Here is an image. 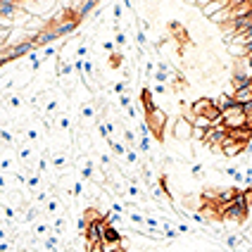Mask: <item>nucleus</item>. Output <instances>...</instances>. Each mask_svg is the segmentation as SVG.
I'll return each mask as SVG.
<instances>
[{
  "mask_svg": "<svg viewBox=\"0 0 252 252\" xmlns=\"http://www.w3.org/2000/svg\"><path fill=\"white\" fill-rule=\"evenodd\" d=\"M67 164H69L67 155H53V167H55V169H64Z\"/></svg>",
  "mask_w": 252,
  "mask_h": 252,
  "instance_id": "a211bd4d",
  "label": "nucleus"
},
{
  "mask_svg": "<svg viewBox=\"0 0 252 252\" xmlns=\"http://www.w3.org/2000/svg\"><path fill=\"white\" fill-rule=\"evenodd\" d=\"M250 10H252V0L250 2H240L236 7H231V22H233V19H240V17H248Z\"/></svg>",
  "mask_w": 252,
  "mask_h": 252,
  "instance_id": "f8f14e48",
  "label": "nucleus"
},
{
  "mask_svg": "<svg viewBox=\"0 0 252 252\" xmlns=\"http://www.w3.org/2000/svg\"><path fill=\"white\" fill-rule=\"evenodd\" d=\"M224 7H228V0H210V2L202 7V17L210 19L212 14H217L219 10H224Z\"/></svg>",
  "mask_w": 252,
  "mask_h": 252,
  "instance_id": "0eeeda50",
  "label": "nucleus"
},
{
  "mask_svg": "<svg viewBox=\"0 0 252 252\" xmlns=\"http://www.w3.org/2000/svg\"><path fill=\"white\" fill-rule=\"evenodd\" d=\"M210 22H212V24H219V27L228 24V22H231V5H228V7H224V10H219L217 14H212Z\"/></svg>",
  "mask_w": 252,
  "mask_h": 252,
  "instance_id": "9b49d317",
  "label": "nucleus"
},
{
  "mask_svg": "<svg viewBox=\"0 0 252 252\" xmlns=\"http://www.w3.org/2000/svg\"><path fill=\"white\" fill-rule=\"evenodd\" d=\"M86 250H88V252H102V245H100V243H95V245H88Z\"/></svg>",
  "mask_w": 252,
  "mask_h": 252,
  "instance_id": "393cba45",
  "label": "nucleus"
},
{
  "mask_svg": "<svg viewBox=\"0 0 252 252\" xmlns=\"http://www.w3.org/2000/svg\"><path fill=\"white\" fill-rule=\"evenodd\" d=\"M100 245H102V252H114L122 248V240H102Z\"/></svg>",
  "mask_w": 252,
  "mask_h": 252,
  "instance_id": "2eb2a0df",
  "label": "nucleus"
},
{
  "mask_svg": "<svg viewBox=\"0 0 252 252\" xmlns=\"http://www.w3.org/2000/svg\"><path fill=\"white\" fill-rule=\"evenodd\" d=\"M207 2H210V0H195V7H200V10H202V7H205Z\"/></svg>",
  "mask_w": 252,
  "mask_h": 252,
  "instance_id": "c85d7f7f",
  "label": "nucleus"
},
{
  "mask_svg": "<svg viewBox=\"0 0 252 252\" xmlns=\"http://www.w3.org/2000/svg\"><path fill=\"white\" fill-rule=\"evenodd\" d=\"M45 210L50 212V214H60V200H57V197H53V200H48Z\"/></svg>",
  "mask_w": 252,
  "mask_h": 252,
  "instance_id": "6ab92c4d",
  "label": "nucleus"
},
{
  "mask_svg": "<svg viewBox=\"0 0 252 252\" xmlns=\"http://www.w3.org/2000/svg\"><path fill=\"white\" fill-rule=\"evenodd\" d=\"M214 100V107L219 110V112H226L228 107H233L236 102H233V98L228 95V93H221V95H217V98H212Z\"/></svg>",
  "mask_w": 252,
  "mask_h": 252,
  "instance_id": "1a4fd4ad",
  "label": "nucleus"
},
{
  "mask_svg": "<svg viewBox=\"0 0 252 252\" xmlns=\"http://www.w3.org/2000/svg\"><path fill=\"white\" fill-rule=\"evenodd\" d=\"M2 188H5V176L0 174V190H2Z\"/></svg>",
  "mask_w": 252,
  "mask_h": 252,
  "instance_id": "7c9ffc66",
  "label": "nucleus"
},
{
  "mask_svg": "<svg viewBox=\"0 0 252 252\" xmlns=\"http://www.w3.org/2000/svg\"><path fill=\"white\" fill-rule=\"evenodd\" d=\"M29 41L33 43V48H41V45H50V43L57 41V38H55V31H53V29H41V31L33 33Z\"/></svg>",
  "mask_w": 252,
  "mask_h": 252,
  "instance_id": "423d86ee",
  "label": "nucleus"
},
{
  "mask_svg": "<svg viewBox=\"0 0 252 252\" xmlns=\"http://www.w3.org/2000/svg\"><path fill=\"white\" fill-rule=\"evenodd\" d=\"M43 248H45V250H50V252H60V238H57L55 233H53V236H45Z\"/></svg>",
  "mask_w": 252,
  "mask_h": 252,
  "instance_id": "ddd939ff",
  "label": "nucleus"
},
{
  "mask_svg": "<svg viewBox=\"0 0 252 252\" xmlns=\"http://www.w3.org/2000/svg\"><path fill=\"white\" fill-rule=\"evenodd\" d=\"M10 250V243H0V252H7Z\"/></svg>",
  "mask_w": 252,
  "mask_h": 252,
  "instance_id": "c756f323",
  "label": "nucleus"
},
{
  "mask_svg": "<svg viewBox=\"0 0 252 252\" xmlns=\"http://www.w3.org/2000/svg\"><path fill=\"white\" fill-rule=\"evenodd\" d=\"M183 2H186V5H195V0H183Z\"/></svg>",
  "mask_w": 252,
  "mask_h": 252,
  "instance_id": "2f4dec72",
  "label": "nucleus"
},
{
  "mask_svg": "<svg viewBox=\"0 0 252 252\" xmlns=\"http://www.w3.org/2000/svg\"><path fill=\"white\" fill-rule=\"evenodd\" d=\"M250 91H252V84H250Z\"/></svg>",
  "mask_w": 252,
  "mask_h": 252,
  "instance_id": "473e14b6",
  "label": "nucleus"
},
{
  "mask_svg": "<svg viewBox=\"0 0 252 252\" xmlns=\"http://www.w3.org/2000/svg\"><path fill=\"white\" fill-rule=\"evenodd\" d=\"M245 148H248L245 143H238V140H233V138H228V136H226L224 143H221V148H219V153L224 155V157H228V159H231V157L245 155Z\"/></svg>",
  "mask_w": 252,
  "mask_h": 252,
  "instance_id": "20e7f679",
  "label": "nucleus"
},
{
  "mask_svg": "<svg viewBox=\"0 0 252 252\" xmlns=\"http://www.w3.org/2000/svg\"><path fill=\"white\" fill-rule=\"evenodd\" d=\"M145 124L150 128V133H153L157 140H164L167 138V128H169V114L162 110V107H155L153 112L145 114Z\"/></svg>",
  "mask_w": 252,
  "mask_h": 252,
  "instance_id": "f257e3e1",
  "label": "nucleus"
},
{
  "mask_svg": "<svg viewBox=\"0 0 252 252\" xmlns=\"http://www.w3.org/2000/svg\"><path fill=\"white\" fill-rule=\"evenodd\" d=\"M79 29V19L76 17H69V19H62V22H57L53 31H55V38H62V36H69L71 31H76Z\"/></svg>",
  "mask_w": 252,
  "mask_h": 252,
  "instance_id": "39448f33",
  "label": "nucleus"
},
{
  "mask_svg": "<svg viewBox=\"0 0 252 252\" xmlns=\"http://www.w3.org/2000/svg\"><path fill=\"white\" fill-rule=\"evenodd\" d=\"M221 124L226 128H245L248 119H245V112H243V105H233L226 112H221Z\"/></svg>",
  "mask_w": 252,
  "mask_h": 252,
  "instance_id": "f03ea898",
  "label": "nucleus"
},
{
  "mask_svg": "<svg viewBox=\"0 0 252 252\" xmlns=\"http://www.w3.org/2000/svg\"><path fill=\"white\" fill-rule=\"evenodd\" d=\"M233 102L236 105H248V102H252V91H250V86H245V88H238L233 95Z\"/></svg>",
  "mask_w": 252,
  "mask_h": 252,
  "instance_id": "6e6552de",
  "label": "nucleus"
},
{
  "mask_svg": "<svg viewBox=\"0 0 252 252\" xmlns=\"http://www.w3.org/2000/svg\"><path fill=\"white\" fill-rule=\"evenodd\" d=\"M33 233H36V236H45V233H48V224H36L33 226Z\"/></svg>",
  "mask_w": 252,
  "mask_h": 252,
  "instance_id": "4be33fe9",
  "label": "nucleus"
},
{
  "mask_svg": "<svg viewBox=\"0 0 252 252\" xmlns=\"http://www.w3.org/2000/svg\"><path fill=\"white\" fill-rule=\"evenodd\" d=\"M190 133H193V124L186 122L183 117H179L176 122H171V138L176 140V143H188Z\"/></svg>",
  "mask_w": 252,
  "mask_h": 252,
  "instance_id": "7ed1b4c3",
  "label": "nucleus"
},
{
  "mask_svg": "<svg viewBox=\"0 0 252 252\" xmlns=\"http://www.w3.org/2000/svg\"><path fill=\"white\" fill-rule=\"evenodd\" d=\"M243 195H245V202H248V207H252V188H245V190H243Z\"/></svg>",
  "mask_w": 252,
  "mask_h": 252,
  "instance_id": "b1692460",
  "label": "nucleus"
},
{
  "mask_svg": "<svg viewBox=\"0 0 252 252\" xmlns=\"http://www.w3.org/2000/svg\"><path fill=\"white\" fill-rule=\"evenodd\" d=\"M102 48H105L107 53H112V50H114V43L112 41H105V43H102Z\"/></svg>",
  "mask_w": 252,
  "mask_h": 252,
  "instance_id": "cd10ccee",
  "label": "nucleus"
},
{
  "mask_svg": "<svg viewBox=\"0 0 252 252\" xmlns=\"http://www.w3.org/2000/svg\"><path fill=\"white\" fill-rule=\"evenodd\" d=\"M10 105H12V107H19V105H22V98L12 95V98H10Z\"/></svg>",
  "mask_w": 252,
  "mask_h": 252,
  "instance_id": "bb28decb",
  "label": "nucleus"
},
{
  "mask_svg": "<svg viewBox=\"0 0 252 252\" xmlns=\"http://www.w3.org/2000/svg\"><path fill=\"white\" fill-rule=\"evenodd\" d=\"M124 236L117 231V226H107L105 228V233H102V240H122Z\"/></svg>",
  "mask_w": 252,
  "mask_h": 252,
  "instance_id": "4468645a",
  "label": "nucleus"
},
{
  "mask_svg": "<svg viewBox=\"0 0 252 252\" xmlns=\"http://www.w3.org/2000/svg\"><path fill=\"white\" fill-rule=\"evenodd\" d=\"M128 221H133V224H143V221H145V217H143V214H138V212H128Z\"/></svg>",
  "mask_w": 252,
  "mask_h": 252,
  "instance_id": "412c9836",
  "label": "nucleus"
},
{
  "mask_svg": "<svg viewBox=\"0 0 252 252\" xmlns=\"http://www.w3.org/2000/svg\"><path fill=\"white\" fill-rule=\"evenodd\" d=\"M240 240H243L240 236L231 233V236H226V238H224V243L228 245V248H231V250H238V248H240Z\"/></svg>",
  "mask_w": 252,
  "mask_h": 252,
  "instance_id": "f3484780",
  "label": "nucleus"
},
{
  "mask_svg": "<svg viewBox=\"0 0 252 252\" xmlns=\"http://www.w3.org/2000/svg\"><path fill=\"white\" fill-rule=\"evenodd\" d=\"M31 50H33V43H31V41H22V43H17V45H12L14 60H19V57H27Z\"/></svg>",
  "mask_w": 252,
  "mask_h": 252,
  "instance_id": "9d476101",
  "label": "nucleus"
},
{
  "mask_svg": "<svg viewBox=\"0 0 252 252\" xmlns=\"http://www.w3.org/2000/svg\"><path fill=\"white\" fill-rule=\"evenodd\" d=\"M179 231H181V233H193V228L188 224H179Z\"/></svg>",
  "mask_w": 252,
  "mask_h": 252,
  "instance_id": "a878e982",
  "label": "nucleus"
},
{
  "mask_svg": "<svg viewBox=\"0 0 252 252\" xmlns=\"http://www.w3.org/2000/svg\"><path fill=\"white\" fill-rule=\"evenodd\" d=\"M202 138H205V128H197V126H193L190 140H197V143H202Z\"/></svg>",
  "mask_w": 252,
  "mask_h": 252,
  "instance_id": "aec40b11",
  "label": "nucleus"
},
{
  "mask_svg": "<svg viewBox=\"0 0 252 252\" xmlns=\"http://www.w3.org/2000/svg\"><path fill=\"white\" fill-rule=\"evenodd\" d=\"M193 126H197V128H205V131H207V128L212 126V122L207 119V117H202V114H195V119H193Z\"/></svg>",
  "mask_w": 252,
  "mask_h": 252,
  "instance_id": "dca6fc26",
  "label": "nucleus"
},
{
  "mask_svg": "<svg viewBox=\"0 0 252 252\" xmlns=\"http://www.w3.org/2000/svg\"><path fill=\"white\" fill-rule=\"evenodd\" d=\"M150 91H153L155 95H167V86L164 84H157L155 88H150Z\"/></svg>",
  "mask_w": 252,
  "mask_h": 252,
  "instance_id": "5701e85b",
  "label": "nucleus"
}]
</instances>
